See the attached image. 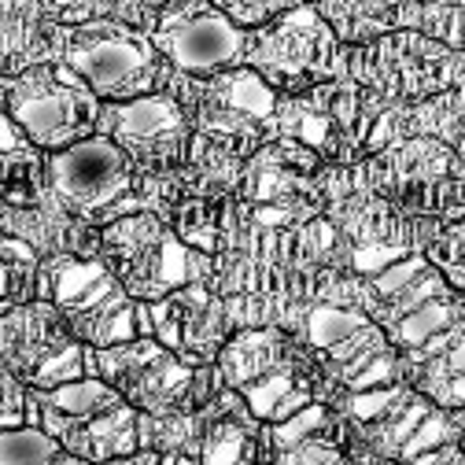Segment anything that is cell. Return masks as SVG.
I'll use <instances>...</instances> for the list:
<instances>
[{"label":"cell","instance_id":"obj_1","mask_svg":"<svg viewBox=\"0 0 465 465\" xmlns=\"http://www.w3.org/2000/svg\"><path fill=\"white\" fill-rule=\"evenodd\" d=\"M64 67H71L89 93L111 96V100H137L148 96L155 74H159V55L155 45L123 23H85L67 34L64 48Z\"/></svg>","mask_w":465,"mask_h":465},{"label":"cell","instance_id":"obj_2","mask_svg":"<svg viewBox=\"0 0 465 465\" xmlns=\"http://www.w3.org/2000/svg\"><path fill=\"white\" fill-rule=\"evenodd\" d=\"M52 189L71 211L100 222H119L137 207L134 200V173L126 152L107 137H85L48 163Z\"/></svg>","mask_w":465,"mask_h":465},{"label":"cell","instance_id":"obj_3","mask_svg":"<svg viewBox=\"0 0 465 465\" xmlns=\"http://www.w3.org/2000/svg\"><path fill=\"white\" fill-rule=\"evenodd\" d=\"M12 123L41 148H71L96 123V100L71 67L34 71L12 89Z\"/></svg>","mask_w":465,"mask_h":465},{"label":"cell","instance_id":"obj_4","mask_svg":"<svg viewBox=\"0 0 465 465\" xmlns=\"http://www.w3.org/2000/svg\"><path fill=\"white\" fill-rule=\"evenodd\" d=\"M155 45L189 74H211L244 52V30H237L222 8L211 5H185L170 8L155 30Z\"/></svg>","mask_w":465,"mask_h":465},{"label":"cell","instance_id":"obj_5","mask_svg":"<svg viewBox=\"0 0 465 465\" xmlns=\"http://www.w3.org/2000/svg\"><path fill=\"white\" fill-rule=\"evenodd\" d=\"M107 130L126 155L141 159L148 170L173 166L185 152V114L170 96H137L107 111Z\"/></svg>","mask_w":465,"mask_h":465},{"label":"cell","instance_id":"obj_6","mask_svg":"<svg viewBox=\"0 0 465 465\" xmlns=\"http://www.w3.org/2000/svg\"><path fill=\"white\" fill-rule=\"evenodd\" d=\"M332 55V34L329 26L311 12L300 8L288 15L281 26H273L259 48H255V67L266 74V85H307L318 71H325Z\"/></svg>","mask_w":465,"mask_h":465},{"label":"cell","instance_id":"obj_7","mask_svg":"<svg viewBox=\"0 0 465 465\" xmlns=\"http://www.w3.org/2000/svg\"><path fill=\"white\" fill-rule=\"evenodd\" d=\"M148 311H152V332L166 351L203 355L222 332V311L203 292V284L178 288L166 300H155Z\"/></svg>","mask_w":465,"mask_h":465},{"label":"cell","instance_id":"obj_8","mask_svg":"<svg viewBox=\"0 0 465 465\" xmlns=\"http://www.w3.org/2000/svg\"><path fill=\"white\" fill-rule=\"evenodd\" d=\"M203 270H207L203 255L189 252V244L178 241L173 232H163L148 252H141L114 277H119V284L130 296H141V300L155 303V300H166L170 292H178V288L196 284V277H203Z\"/></svg>","mask_w":465,"mask_h":465},{"label":"cell","instance_id":"obj_9","mask_svg":"<svg viewBox=\"0 0 465 465\" xmlns=\"http://www.w3.org/2000/svg\"><path fill=\"white\" fill-rule=\"evenodd\" d=\"M85 461H111V458H130L141 443L137 436V414L130 406H114L107 414H96L89 421H74V429L60 440Z\"/></svg>","mask_w":465,"mask_h":465},{"label":"cell","instance_id":"obj_10","mask_svg":"<svg viewBox=\"0 0 465 465\" xmlns=\"http://www.w3.org/2000/svg\"><path fill=\"white\" fill-rule=\"evenodd\" d=\"M193 388H196V373L166 351L123 384V391L130 399H137L141 406H148L152 414H173L178 402H189Z\"/></svg>","mask_w":465,"mask_h":465},{"label":"cell","instance_id":"obj_11","mask_svg":"<svg viewBox=\"0 0 465 465\" xmlns=\"http://www.w3.org/2000/svg\"><path fill=\"white\" fill-rule=\"evenodd\" d=\"M281 366H288V355H284L281 332H273V329H248L241 336H232L222 351V373L237 388H244Z\"/></svg>","mask_w":465,"mask_h":465},{"label":"cell","instance_id":"obj_12","mask_svg":"<svg viewBox=\"0 0 465 465\" xmlns=\"http://www.w3.org/2000/svg\"><path fill=\"white\" fill-rule=\"evenodd\" d=\"M241 391H244V399L252 406V414L255 418H266L273 425L288 421L292 414H300L303 406H311V391L296 381L292 366H281V370H273V373L244 384Z\"/></svg>","mask_w":465,"mask_h":465},{"label":"cell","instance_id":"obj_13","mask_svg":"<svg viewBox=\"0 0 465 465\" xmlns=\"http://www.w3.org/2000/svg\"><path fill=\"white\" fill-rule=\"evenodd\" d=\"M421 388L447 411L465 406V336H450L432 359H425Z\"/></svg>","mask_w":465,"mask_h":465},{"label":"cell","instance_id":"obj_14","mask_svg":"<svg viewBox=\"0 0 465 465\" xmlns=\"http://www.w3.org/2000/svg\"><path fill=\"white\" fill-rule=\"evenodd\" d=\"M37 399L45 406H52V411L74 418V421H89L96 414H107V411H114V406H123L119 388H111L100 377H82V381L60 384V388H52V391H41Z\"/></svg>","mask_w":465,"mask_h":465},{"label":"cell","instance_id":"obj_15","mask_svg":"<svg viewBox=\"0 0 465 465\" xmlns=\"http://www.w3.org/2000/svg\"><path fill=\"white\" fill-rule=\"evenodd\" d=\"M450 329H454V307L447 300H432V303L411 311L406 318H399L391 325V336H395V343L418 351V347H425L429 340H436V336H443Z\"/></svg>","mask_w":465,"mask_h":465},{"label":"cell","instance_id":"obj_16","mask_svg":"<svg viewBox=\"0 0 465 465\" xmlns=\"http://www.w3.org/2000/svg\"><path fill=\"white\" fill-rule=\"evenodd\" d=\"M381 351H388L384 347V332L370 322L366 329H359L355 336H347L343 343H336V347H329L325 351V359H329V366L336 370V377L347 384V381H355Z\"/></svg>","mask_w":465,"mask_h":465},{"label":"cell","instance_id":"obj_17","mask_svg":"<svg viewBox=\"0 0 465 465\" xmlns=\"http://www.w3.org/2000/svg\"><path fill=\"white\" fill-rule=\"evenodd\" d=\"M429 411L432 406L425 402V399H418V395H411L406 391L391 411L377 421V447L384 450V454H391V458H399V450H402V443L414 436V429L429 418Z\"/></svg>","mask_w":465,"mask_h":465},{"label":"cell","instance_id":"obj_18","mask_svg":"<svg viewBox=\"0 0 465 465\" xmlns=\"http://www.w3.org/2000/svg\"><path fill=\"white\" fill-rule=\"evenodd\" d=\"M52 458H60V440L34 425L0 432V465H48Z\"/></svg>","mask_w":465,"mask_h":465},{"label":"cell","instance_id":"obj_19","mask_svg":"<svg viewBox=\"0 0 465 465\" xmlns=\"http://www.w3.org/2000/svg\"><path fill=\"white\" fill-rule=\"evenodd\" d=\"M82 377H85V347L74 343V340H64L60 347H52V351L26 373V381L41 391H52L60 384L82 381Z\"/></svg>","mask_w":465,"mask_h":465},{"label":"cell","instance_id":"obj_20","mask_svg":"<svg viewBox=\"0 0 465 465\" xmlns=\"http://www.w3.org/2000/svg\"><path fill=\"white\" fill-rule=\"evenodd\" d=\"M370 318L359 311H343V307H314L307 314V340L318 347V351H329V347L343 343L347 336H355L359 329H366Z\"/></svg>","mask_w":465,"mask_h":465},{"label":"cell","instance_id":"obj_21","mask_svg":"<svg viewBox=\"0 0 465 465\" xmlns=\"http://www.w3.org/2000/svg\"><path fill=\"white\" fill-rule=\"evenodd\" d=\"M200 458H203V465H248V458H252V436H248V429L237 425V421L211 425V432L203 436Z\"/></svg>","mask_w":465,"mask_h":465},{"label":"cell","instance_id":"obj_22","mask_svg":"<svg viewBox=\"0 0 465 465\" xmlns=\"http://www.w3.org/2000/svg\"><path fill=\"white\" fill-rule=\"evenodd\" d=\"M432 300H443V277H440V270H425L411 288H402L395 300H388L381 318H384L388 325H395L399 318H406L411 311H418V307H425V303H432Z\"/></svg>","mask_w":465,"mask_h":465},{"label":"cell","instance_id":"obj_23","mask_svg":"<svg viewBox=\"0 0 465 465\" xmlns=\"http://www.w3.org/2000/svg\"><path fill=\"white\" fill-rule=\"evenodd\" d=\"M429 262H436L447 273V281L465 288V222H458L447 232H440V241L429 252Z\"/></svg>","mask_w":465,"mask_h":465},{"label":"cell","instance_id":"obj_24","mask_svg":"<svg viewBox=\"0 0 465 465\" xmlns=\"http://www.w3.org/2000/svg\"><path fill=\"white\" fill-rule=\"evenodd\" d=\"M425 270H432L429 266V259L425 255H406V259H399L395 266H388L384 273H377V281H373V292H377V300L381 303H388V300H395L402 288H411Z\"/></svg>","mask_w":465,"mask_h":465},{"label":"cell","instance_id":"obj_25","mask_svg":"<svg viewBox=\"0 0 465 465\" xmlns=\"http://www.w3.org/2000/svg\"><path fill=\"white\" fill-rule=\"evenodd\" d=\"M447 440H450V421H447L443 414L429 411V418L414 429V436L402 443L399 458H402V461H414V458H421V454H429V450H436V447H447Z\"/></svg>","mask_w":465,"mask_h":465},{"label":"cell","instance_id":"obj_26","mask_svg":"<svg viewBox=\"0 0 465 465\" xmlns=\"http://www.w3.org/2000/svg\"><path fill=\"white\" fill-rule=\"evenodd\" d=\"M322 425H325V411H322L318 402H311V406H303L300 414H292L288 421H281V425L273 429V447H277V450L296 447V443L311 440V436H314Z\"/></svg>","mask_w":465,"mask_h":465},{"label":"cell","instance_id":"obj_27","mask_svg":"<svg viewBox=\"0 0 465 465\" xmlns=\"http://www.w3.org/2000/svg\"><path fill=\"white\" fill-rule=\"evenodd\" d=\"M406 395V388L399 384H384V388H370V391H355L351 402H347V411H351L359 421H381L391 406Z\"/></svg>","mask_w":465,"mask_h":465},{"label":"cell","instance_id":"obj_28","mask_svg":"<svg viewBox=\"0 0 465 465\" xmlns=\"http://www.w3.org/2000/svg\"><path fill=\"white\" fill-rule=\"evenodd\" d=\"M26 402L30 395L23 391V384L8 373H0V432L26 425Z\"/></svg>","mask_w":465,"mask_h":465},{"label":"cell","instance_id":"obj_29","mask_svg":"<svg viewBox=\"0 0 465 465\" xmlns=\"http://www.w3.org/2000/svg\"><path fill=\"white\" fill-rule=\"evenodd\" d=\"M406 255H411V252H406V244H355L351 266L359 273H384L388 266H395Z\"/></svg>","mask_w":465,"mask_h":465},{"label":"cell","instance_id":"obj_30","mask_svg":"<svg viewBox=\"0 0 465 465\" xmlns=\"http://www.w3.org/2000/svg\"><path fill=\"white\" fill-rule=\"evenodd\" d=\"M440 137L465 159V89L443 100V107H440Z\"/></svg>","mask_w":465,"mask_h":465},{"label":"cell","instance_id":"obj_31","mask_svg":"<svg viewBox=\"0 0 465 465\" xmlns=\"http://www.w3.org/2000/svg\"><path fill=\"white\" fill-rule=\"evenodd\" d=\"M281 465H347V461L340 458L336 447H329V443H322V440L311 436V440H303L296 447L281 450Z\"/></svg>","mask_w":465,"mask_h":465},{"label":"cell","instance_id":"obj_32","mask_svg":"<svg viewBox=\"0 0 465 465\" xmlns=\"http://www.w3.org/2000/svg\"><path fill=\"white\" fill-rule=\"evenodd\" d=\"M332 244H336V229H332L329 222H311V225H303V232H300V252H303L307 259H322L325 252H332Z\"/></svg>","mask_w":465,"mask_h":465},{"label":"cell","instance_id":"obj_33","mask_svg":"<svg viewBox=\"0 0 465 465\" xmlns=\"http://www.w3.org/2000/svg\"><path fill=\"white\" fill-rule=\"evenodd\" d=\"M391 373H395V359L388 355V351H381L355 381H347V388L351 391H370V388H381V384H388L391 381Z\"/></svg>","mask_w":465,"mask_h":465},{"label":"cell","instance_id":"obj_34","mask_svg":"<svg viewBox=\"0 0 465 465\" xmlns=\"http://www.w3.org/2000/svg\"><path fill=\"white\" fill-rule=\"evenodd\" d=\"M222 12H225V19L237 26V30H248V26H255V23H266L277 8H273V5H225Z\"/></svg>","mask_w":465,"mask_h":465},{"label":"cell","instance_id":"obj_35","mask_svg":"<svg viewBox=\"0 0 465 465\" xmlns=\"http://www.w3.org/2000/svg\"><path fill=\"white\" fill-rule=\"evenodd\" d=\"M30 144L26 137L15 130V123L8 119V114H0V159H8V155H26Z\"/></svg>","mask_w":465,"mask_h":465},{"label":"cell","instance_id":"obj_36","mask_svg":"<svg viewBox=\"0 0 465 465\" xmlns=\"http://www.w3.org/2000/svg\"><path fill=\"white\" fill-rule=\"evenodd\" d=\"M296 211L292 207H259L255 211V222L259 225H284V222H292Z\"/></svg>","mask_w":465,"mask_h":465},{"label":"cell","instance_id":"obj_37","mask_svg":"<svg viewBox=\"0 0 465 465\" xmlns=\"http://www.w3.org/2000/svg\"><path fill=\"white\" fill-rule=\"evenodd\" d=\"M100 465H159V458L144 454V458H119V461H100Z\"/></svg>","mask_w":465,"mask_h":465},{"label":"cell","instance_id":"obj_38","mask_svg":"<svg viewBox=\"0 0 465 465\" xmlns=\"http://www.w3.org/2000/svg\"><path fill=\"white\" fill-rule=\"evenodd\" d=\"M8 288H12V270L5 266V259H0V296H8Z\"/></svg>","mask_w":465,"mask_h":465},{"label":"cell","instance_id":"obj_39","mask_svg":"<svg viewBox=\"0 0 465 465\" xmlns=\"http://www.w3.org/2000/svg\"><path fill=\"white\" fill-rule=\"evenodd\" d=\"M48 465H78V458H52Z\"/></svg>","mask_w":465,"mask_h":465}]
</instances>
